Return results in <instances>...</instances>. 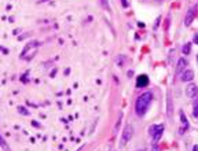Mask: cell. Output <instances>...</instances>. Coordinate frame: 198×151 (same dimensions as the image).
Segmentation results:
<instances>
[{"label": "cell", "mask_w": 198, "mask_h": 151, "mask_svg": "<svg viewBox=\"0 0 198 151\" xmlns=\"http://www.w3.org/2000/svg\"><path fill=\"white\" fill-rule=\"evenodd\" d=\"M153 100V93L151 92H144L142 95L138 96L136 99V103H135V111L136 114L139 117H143L148 110V106H150V103Z\"/></svg>", "instance_id": "obj_1"}, {"label": "cell", "mask_w": 198, "mask_h": 151, "mask_svg": "<svg viewBox=\"0 0 198 151\" xmlns=\"http://www.w3.org/2000/svg\"><path fill=\"white\" fill-rule=\"evenodd\" d=\"M162 133H164V125L162 124H158V125H151L148 128V135L153 138V143L157 144L158 140L161 139Z\"/></svg>", "instance_id": "obj_2"}, {"label": "cell", "mask_w": 198, "mask_h": 151, "mask_svg": "<svg viewBox=\"0 0 198 151\" xmlns=\"http://www.w3.org/2000/svg\"><path fill=\"white\" fill-rule=\"evenodd\" d=\"M132 135H134V128H132V125H131V124L125 125V128L122 129V132H121L120 147H124V146H125L127 143H128L131 139H132Z\"/></svg>", "instance_id": "obj_3"}, {"label": "cell", "mask_w": 198, "mask_h": 151, "mask_svg": "<svg viewBox=\"0 0 198 151\" xmlns=\"http://www.w3.org/2000/svg\"><path fill=\"white\" fill-rule=\"evenodd\" d=\"M195 14H197V7L194 6V7H191V8L187 11V15H186V18H185L186 26H190V25H191V22H193L194 18H195Z\"/></svg>", "instance_id": "obj_4"}, {"label": "cell", "mask_w": 198, "mask_h": 151, "mask_svg": "<svg viewBox=\"0 0 198 151\" xmlns=\"http://www.w3.org/2000/svg\"><path fill=\"white\" fill-rule=\"evenodd\" d=\"M186 95H187V98L194 99L198 95V87L194 84L187 85V87H186Z\"/></svg>", "instance_id": "obj_5"}, {"label": "cell", "mask_w": 198, "mask_h": 151, "mask_svg": "<svg viewBox=\"0 0 198 151\" xmlns=\"http://www.w3.org/2000/svg\"><path fill=\"white\" fill-rule=\"evenodd\" d=\"M186 69H187V62H186V59H185V58H180L179 61H177V65H176L175 74H176V76L182 74V73H183Z\"/></svg>", "instance_id": "obj_6"}, {"label": "cell", "mask_w": 198, "mask_h": 151, "mask_svg": "<svg viewBox=\"0 0 198 151\" xmlns=\"http://www.w3.org/2000/svg\"><path fill=\"white\" fill-rule=\"evenodd\" d=\"M180 121H182V126H180V129H179V133L183 135L186 131L189 129V121H187V118H186L183 111H180Z\"/></svg>", "instance_id": "obj_7"}, {"label": "cell", "mask_w": 198, "mask_h": 151, "mask_svg": "<svg viewBox=\"0 0 198 151\" xmlns=\"http://www.w3.org/2000/svg\"><path fill=\"white\" fill-rule=\"evenodd\" d=\"M148 85V77L146 74H140L136 80V88H143Z\"/></svg>", "instance_id": "obj_8"}, {"label": "cell", "mask_w": 198, "mask_h": 151, "mask_svg": "<svg viewBox=\"0 0 198 151\" xmlns=\"http://www.w3.org/2000/svg\"><path fill=\"white\" fill-rule=\"evenodd\" d=\"M194 78V71L190 70V69H186L183 73H182V77H180V80L183 81V83H187V81H191Z\"/></svg>", "instance_id": "obj_9"}, {"label": "cell", "mask_w": 198, "mask_h": 151, "mask_svg": "<svg viewBox=\"0 0 198 151\" xmlns=\"http://www.w3.org/2000/svg\"><path fill=\"white\" fill-rule=\"evenodd\" d=\"M167 114H168V118H172V114H173V103H172V98L169 93H168V99H167Z\"/></svg>", "instance_id": "obj_10"}, {"label": "cell", "mask_w": 198, "mask_h": 151, "mask_svg": "<svg viewBox=\"0 0 198 151\" xmlns=\"http://www.w3.org/2000/svg\"><path fill=\"white\" fill-rule=\"evenodd\" d=\"M100 1V6H102V8L105 11H110V6H109V1L107 0H99Z\"/></svg>", "instance_id": "obj_11"}, {"label": "cell", "mask_w": 198, "mask_h": 151, "mask_svg": "<svg viewBox=\"0 0 198 151\" xmlns=\"http://www.w3.org/2000/svg\"><path fill=\"white\" fill-rule=\"evenodd\" d=\"M190 51H191V43H187V44L183 45V54L185 55H189Z\"/></svg>", "instance_id": "obj_12"}, {"label": "cell", "mask_w": 198, "mask_h": 151, "mask_svg": "<svg viewBox=\"0 0 198 151\" xmlns=\"http://www.w3.org/2000/svg\"><path fill=\"white\" fill-rule=\"evenodd\" d=\"M18 111H19V113H21V114H23V116H28V114H29V111H28V110H25V107H19V109H18Z\"/></svg>", "instance_id": "obj_13"}, {"label": "cell", "mask_w": 198, "mask_h": 151, "mask_svg": "<svg viewBox=\"0 0 198 151\" xmlns=\"http://www.w3.org/2000/svg\"><path fill=\"white\" fill-rule=\"evenodd\" d=\"M0 144L3 146V148H4V150H8V147H7V144L4 143V140H3V138H1V136H0Z\"/></svg>", "instance_id": "obj_14"}, {"label": "cell", "mask_w": 198, "mask_h": 151, "mask_svg": "<svg viewBox=\"0 0 198 151\" xmlns=\"http://www.w3.org/2000/svg\"><path fill=\"white\" fill-rule=\"evenodd\" d=\"M193 116L195 117L198 120V106H194V110H193Z\"/></svg>", "instance_id": "obj_15"}, {"label": "cell", "mask_w": 198, "mask_h": 151, "mask_svg": "<svg viewBox=\"0 0 198 151\" xmlns=\"http://www.w3.org/2000/svg\"><path fill=\"white\" fill-rule=\"evenodd\" d=\"M160 21H161V17H158L157 18V21H156V23H154V29H157V28H158V23H160Z\"/></svg>", "instance_id": "obj_16"}, {"label": "cell", "mask_w": 198, "mask_h": 151, "mask_svg": "<svg viewBox=\"0 0 198 151\" xmlns=\"http://www.w3.org/2000/svg\"><path fill=\"white\" fill-rule=\"evenodd\" d=\"M194 43L198 44V35H194Z\"/></svg>", "instance_id": "obj_17"}, {"label": "cell", "mask_w": 198, "mask_h": 151, "mask_svg": "<svg viewBox=\"0 0 198 151\" xmlns=\"http://www.w3.org/2000/svg\"><path fill=\"white\" fill-rule=\"evenodd\" d=\"M151 151H158V147H157V144H156V146H154V144H153V148H151Z\"/></svg>", "instance_id": "obj_18"}, {"label": "cell", "mask_w": 198, "mask_h": 151, "mask_svg": "<svg viewBox=\"0 0 198 151\" xmlns=\"http://www.w3.org/2000/svg\"><path fill=\"white\" fill-rule=\"evenodd\" d=\"M121 1H122V4H124V7H127V6H128V4H127V1H125V0H121Z\"/></svg>", "instance_id": "obj_19"}, {"label": "cell", "mask_w": 198, "mask_h": 151, "mask_svg": "<svg viewBox=\"0 0 198 151\" xmlns=\"http://www.w3.org/2000/svg\"><path fill=\"white\" fill-rule=\"evenodd\" d=\"M193 151H198V146H194V148H193Z\"/></svg>", "instance_id": "obj_20"}, {"label": "cell", "mask_w": 198, "mask_h": 151, "mask_svg": "<svg viewBox=\"0 0 198 151\" xmlns=\"http://www.w3.org/2000/svg\"><path fill=\"white\" fill-rule=\"evenodd\" d=\"M197 61H198V56H197Z\"/></svg>", "instance_id": "obj_21"}]
</instances>
